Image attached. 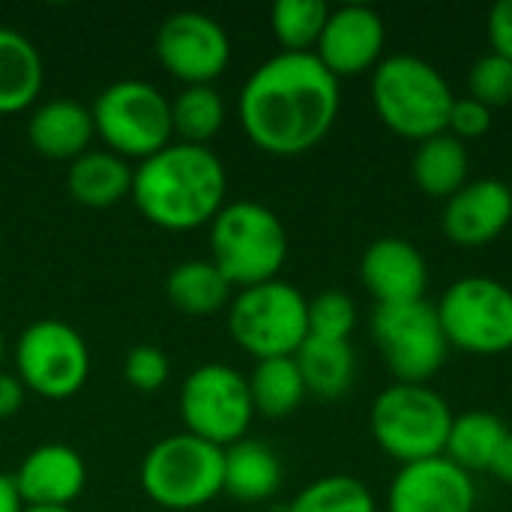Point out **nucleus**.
Masks as SVG:
<instances>
[{
    "label": "nucleus",
    "instance_id": "nucleus-26",
    "mask_svg": "<svg viewBox=\"0 0 512 512\" xmlns=\"http://www.w3.org/2000/svg\"><path fill=\"white\" fill-rule=\"evenodd\" d=\"M510 429L501 417L486 411H471L453 420L444 456L456 462L462 471H492V462L504 444Z\"/></svg>",
    "mask_w": 512,
    "mask_h": 512
},
{
    "label": "nucleus",
    "instance_id": "nucleus-8",
    "mask_svg": "<svg viewBox=\"0 0 512 512\" xmlns=\"http://www.w3.org/2000/svg\"><path fill=\"white\" fill-rule=\"evenodd\" d=\"M96 135L105 150L129 159H147L174 141L168 96L141 78H123L108 84L90 105Z\"/></svg>",
    "mask_w": 512,
    "mask_h": 512
},
{
    "label": "nucleus",
    "instance_id": "nucleus-6",
    "mask_svg": "<svg viewBox=\"0 0 512 512\" xmlns=\"http://www.w3.org/2000/svg\"><path fill=\"white\" fill-rule=\"evenodd\" d=\"M228 333L255 360L294 357L309 339V300L282 279L240 288L228 303Z\"/></svg>",
    "mask_w": 512,
    "mask_h": 512
},
{
    "label": "nucleus",
    "instance_id": "nucleus-38",
    "mask_svg": "<svg viewBox=\"0 0 512 512\" xmlns=\"http://www.w3.org/2000/svg\"><path fill=\"white\" fill-rule=\"evenodd\" d=\"M0 512H24L21 495L15 489V480L0 471Z\"/></svg>",
    "mask_w": 512,
    "mask_h": 512
},
{
    "label": "nucleus",
    "instance_id": "nucleus-29",
    "mask_svg": "<svg viewBox=\"0 0 512 512\" xmlns=\"http://www.w3.org/2000/svg\"><path fill=\"white\" fill-rule=\"evenodd\" d=\"M330 18L324 0H279L270 9L273 36L285 51H312Z\"/></svg>",
    "mask_w": 512,
    "mask_h": 512
},
{
    "label": "nucleus",
    "instance_id": "nucleus-20",
    "mask_svg": "<svg viewBox=\"0 0 512 512\" xmlns=\"http://www.w3.org/2000/svg\"><path fill=\"white\" fill-rule=\"evenodd\" d=\"M282 486V462L276 450L264 441L243 438L225 447V474L222 492L240 504L270 501Z\"/></svg>",
    "mask_w": 512,
    "mask_h": 512
},
{
    "label": "nucleus",
    "instance_id": "nucleus-2",
    "mask_svg": "<svg viewBox=\"0 0 512 512\" xmlns=\"http://www.w3.org/2000/svg\"><path fill=\"white\" fill-rule=\"evenodd\" d=\"M225 192L228 174L210 147L171 141L132 168L129 198L150 225L165 231H192L219 216Z\"/></svg>",
    "mask_w": 512,
    "mask_h": 512
},
{
    "label": "nucleus",
    "instance_id": "nucleus-7",
    "mask_svg": "<svg viewBox=\"0 0 512 512\" xmlns=\"http://www.w3.org/2000/svg\"><path fill=\"white\" fill-rule=\"evenodd\" d=\"M453 420L447 399L426 384L387 387L369 414L378 447L402 465L444 456Z\"/></svg>",
    "mask_w": 512,
    "mask_h": 512
},
{
    "label": "nucleus",
    "instance_id": "nucleus-21",
    "mask_svg": "<svg viewBox=\"0 0 512 512\" xmlns=\"http://www.w3.org/2000/svg\"><path fill=\"white\" fill-rule=\"evenodd\" d=\"M45 84L39 48L15 27L0 24V114H18L36 105Z\"/></svg>",
    "mask_w": 512,
    "mask_h": 512
},
{
    "label": "nucleus",
    "instance_id": "nucleus-9",
    "mask_svg": "<svg viewBox=\"0 0 512 512\" xmlns=\"http://www.w3.org/2000/svg\"><path fill=\"white\" fill-rule=\"evenodd\" d=\"M177 405L186 432L222 450L243 441L255 417L249 378L225 363H204L189 372Z\"/></svg>",
    "mask_w": 512,
    "mask_h": 512
},
{
    "label": "nucleus",
    "instance_id": "nucleus-36",
    "mask_svg": "<svg viewBox=\"0 0 512 512\" xmlns=\"http://www.w3.org/2000/svg\"><path fill=\"white\" fill-rule=\"evenodd\" d=\"M24 384L18 381L15 372H0V420H9L15 417L21 408H24Z\"/></svg>",
    "mask_w": 512,
    "mask_h": 512
},
{
    "label": "nucleus",
    "instance_id": "nucleus-10",
    "mask_svg": "<svg viewBox=\"0 0 512 512\" xmlns=\"http://www.w3.org/2000/svg\"><path fill=\"white\" fill-rule=\"evenodd\" d=\"M12 363L27 393L54 402L75 396L90 378V348L84 336L54 318L33 321L21 330Z\"/></svg>",
    "mask_w": 512,
    "mask_h": 512
},
{
    "label": "nucleus",
    "instance_id": "nucleus-39",
    "mask_svg": "<svg viewBox=\"0 0 512 512\" xmlns=\"http://www.w3.org/2000/svg\"><path fill=\"white\" fill-rule=\"evenodd\" d=\"M24 512H72V507H24Z\"/></svg>",
    "mask_w": 512,
    "mask_h": 512
},
{
    "label": "nucleus",
    "instance_id": "nucleus-14",
    "mask_svg": "<svg viewBox=\"0 0 512 512\" xmlns=\"http://www.w3.org/2000/svg\"><path fill=\"white\" fill-rule=\"evenodd\" d=\"M477 486L447 456L402 465L387 492V512H474Z\"/></svg>",
    "mask_w": 512,
    "mask_h": 512
},
{
    "label": "nucleus",
    "instance_id": "nucleus-25",
    "mask_svg": "<svg viewBox=\"0 0 512 512\" xmlns=\"http://www.w3.org/2000/svg\"><path fill=\"white\" fill-rule=\"evenodd\" d=\"M417 186L432 198H450L468 183L471 156L465 141H459L450 132H438L426 141H420L414 162H411Z\"/></svg>",
    "mask_w": 512,
    "mask_h": 512
},
{
    "label": "nucleus",
    "instance_id": "nucleus-3",
    "mask_svg": "<svg viewBox=\"0 0 512 512\" xmlns=\"http://www.w3.org/2000/svg\"><path fill=\"white\" fill-rule=\"evenodd\" d=\"M453 90L444 75L417 54L384 57L372 72V105L387 129L426 141L447 132Z\"/></svg>",
    "mask_w": 512,
    "mask_h": 512
},
{
    "label": "nucleus",
    "instance_id": "nucleus-11",
    "mask_svg": "<svg viewBox=\"0 0 512 512\" xmlns=\"http://www.w3.org/2000/svg\"><path fill=\"white\" fill-rule=\"evenodd\" d=\"M372 339L399 384H426L450 354L438 309L426 300L375 306Z\"/></svg>",
    "mask_w": 512,
    "mask_h": 512
},
{
    "label": "nucleus",
    "instance_id": "nucleus-32",
    "mask_svg": "<svg viewBox=\"0 0 512 512\" xmlns=\"http://www.w3.org/2000/svg\"><path fill=\"white\" fill-rule=\"evenodd\" d=\"M468 87H471V96L489 108L512 102V60L495 51L483 54L468 72Z\"/></svg>",
    "mask_w": 512,
    "mask_h": 512
},
{
    "label": "nucleus",
    "instance_id": "nucleus-41",
    "mask_svg": "<svg viewBox=\"0 0 512 512\" xmlns=\"http://www.w3.org/2000/svg\"><path fill=\"white\" fill-rule=\"evenodd\" d=\"M507 186H510V192H512V174H510V183H507Z\"/></svg>",
    "mask_w": 512,
    "mask_h": 512
},
{
    "label": "nucleus",
    "instance_id": "nucleus-35",
    "mask_svg": "<svg viewBox=\"0 0 512 512\" xmlns=\"http://www.w3.org/2000/svg\"><path fill=\"white\" fill-rule=\"evenodd\" d=\"M489 39L492 51L512 60V0H501L489 12Z\"/></svg>",
    "mask_w": 512,
    "mask_h": 512
},
{
    "label": "nucleus",
    "instance_id": "nucleus-34",
    "mask_svg": "<svg viewBox=\"0 0 512 512\" xmlns=\"http://www.w3.org/2000/svg\"><path fill=\"white\" fill-rule=\"evenodd\" d=\"M492 129V108L477 102L474 96L465 99H453L450 108V120H447V132L456 135L459 141L465 138H480Z\"/></svg>",
    "mask_w": 512,
    "mask_h": 512
},
{
    "label": "nucleus",
    "instance_id": "nucleus-40",
    "mask_svg": "<svg viewBox=\"0 0 512 512\" xmlns=\"http://www.w3.org/2000/svg\"><path fill=\"white\" fill-rule=\"evenodd\" d=\"M3 357H6V339H3V330H0V372H3Z\"/></svg>",
    "mask_w": 512,
    "mask_h": 512
},
{
    "label": "nucleus",
    "instance_id": "nucleus-27",
    "mask_svg": "<svg viewBox=\"0 0 512 512\" xmlns=\"http://www.w3.org/2000/svg\"><path fill=\"white\" fill-rule=\"evenodd\" d=\"M249 393L255 414H264L270 420H282L300 408L306 399V384L297 369L294 357H273L258 360V366L249 375Z\"/></svg>",
    "mask_w": 512,
    "mask_h": 512
},
{
    "label": "nucleus",
    "instance_id": "nucleus-1",
    "mask_svg": "<svg viewBox=\"0 0 512 512\" xmlns=\"http://www.w3.org/2000/svg\"><path fill=\"white\" fill-rule=\"evenodd\" d=\"M240 126L270 156L318 147L339 117V78L315 51H279L240 90Z\"/></svg>",
    "mask_w": 512,
    "mask_h": 512
},
{
    "label": "nucleus",
    "instance_id": "nucleus-17",
    "mask_svg": "<svg viewBox=\"0 0 512 512\" xmlns=\"http://www.w3.org/2000/svg\"><path fill=\"white\" fill-rule=\"evenodd\" d=\"M24 507H72L87 486V465L69 444H42L12 474Z\"/></svg>",
    "mask_w": 512,
    "mask_h": 512
},
{
    "label": "nucleus",
    "instance_id": "nucleus-19",
    "mask_svg": "<svg viewBox=\"0 0 512 512\" xmlns=\"http://www.w3.org/2000/svg\"><path fill=\"white\" fill-rule=\"evenodd\" d=\"M96 135L93 114L75 99H45L27 120V138L45 159L72 162L90 150Z\"/></svg>",
    "mask_w": 512,
    "mask_h": 512
},
{
    "label": "nucleus",
    "instance_id": "nucleus-31",
    "mask_svg": "<svg viewBox=\"0 0 512 512\" xmlns=\"http://www.w3.org/2000/svg\"><path fill=\"white\" fill-rule=\"evenodd\" d=\"M354 327L357 303L345 291H321L315 300H309V336L348 342Z\"/></svg>",
    "mask_w": 512,
    "mask_h": 512
},
{
    "label": "nucleus",
    "instance_id": "nucleus-4",
    "mask_svg": "<svg viewBox=\"0 0 512 512\" xmlns=\"http://www.w3.org/2000/svg\"><path fill=\"white\" fill-rule=\"evenodd\" d=\"M210 255L234 288H252L279 276L288 258V231L270 207L234 201L210 222Z\"/></svg>",
    "mask_w": 512,
    "mask_h": 512
},
{
    "label": "nucleus",
    "instance_id": "nucleus-22",
    "mask_svg": "<svg viewBox=\"0 0 512 512\" xmlns=\"http://www.w3.org/2000/svg\"><path fill=\"white\" fill-rule=\"evenodd\" d=\"M69 195L84 207H111L132 192V165L111 150H87L69 162Z\"/></svg>",
    "mask_w": 512,
    "mask_h": 512
},
{
    "label": "nucleus",
    "instance_id": "nucleus-5",
    "mask_svg": "<svg viewBox=\"0 0 512 512\" xmlns=\"http://www.w3.org/2000/svg\"><path fill=\"white\" fill-rule=\"evenodd\" d=\"M222 474L225 450L180 432L150 447L141 462V489L162 510H201L222 495Z\"/></svg>",
    "mask_w": 512,
    "mask_h": 512
},
{
    "label": "nucleus",
    "instance_id": "nucleus-13",
    "mask_svg": "<svg viewBox=\"0 0 512 512\" xmlns=\"http://www.w3.org/2000/svg\"><path fill=\"white\" fill-rule=\"evenodd\" d=\"M159 63L186 87L213 84L231 63V39L225 27L195 9H180L168 15L156 30Z\"/></svg>",
    "mask_w": 512,
    "mask_h": 512
},
{
    "label": "nucleus",
    "instance_id": "nucleus-18",
    "mask_svg": "<svg viewBox=\"0 0 512 512\" xmlns=\"http://www.w3.org/2000/svg\"><path fill=\"white\" fill-rule=\"evenodd\" d=\"M360 279L378 306L423 300L429 285V267L423 252L402 237L375 240L360 258Z\"/></svg>",
    "mask_w": 512,
    "mask_h": 512
},
{
    "label": "nucleus",
    "instance_id": "nucleus-24",
    "mask_svg": "<svg viewBox=\"0 0 512 512\" xmlns=\"http://www.w3.org/2000/svg\"><path fill=\"white\" fill-rule=\"evenodd\" d=\"M294 360L303 375L306 393H312L318 399H339L354 384L357 357H354L351 342L309 336L300 345V351L294 354Z\"/></svg>",
    "mask_w": 512,
    "mask_h": 512
},
{
    "label": "nucleus",
    "instance_id": "nucleus-16",
    "mask_svg": "<svg viewBox=\"0 0 512 512\" xmlns=\"http://www.w3.org/2000/svg\"><path fill=\"white\" fill-rule=\"evenodd\" d=\"M512 219V192L504 180H471L447 198L441 228L456 246H486L504 234Z\"/></svg>",
    "mask_w": 512,
    "mask_h": 512
},
{
    "label": "nucleus",
    "instance_id": "nucleus-12",
    "mask_svg": "<svg viewBox=\"0 0 512 512\" xmlns=\"http://www.w3.org/2000/svg\"><path fill=\"white\" fill-rule=\"evenodd\" d=\"M435 309L450 345L468 354H504L512 348V288L504 282L462 276Z\"/></svg>",
    "mask_w": 512,
    "mask_h": 512
},
{
    "label": "nucleus",
    "instance_id": "nucleus-28",
    "mask_svg": "<svg viewBox=\"0 0 512 512\" xmlns=\"http://www.w3.org/2000/svg\"><path fill=\"white\" fill-rule=\"evenodd\" d=\"M171 123H174V135L183 144L207 147V141H213L225 123V102L219 90L213 84L183 87L171 99Z\"/></svg>",
    "mask_w": 512,
    "mask_h": 512
},
{
    "label": "nucleus",
    "instance_id": "nucleus-30",
    "mask_svg": "<svg viewBox=\"0 0 512 512\" xmlns=\"http://www.w3.org/2000/svg\"><path fill=\"white\" fill-rule=\"evenodd\" d=\"M285 512H378L372 492L348 474H333L309 483Z\"/></svg>",
    "mask_w": 512,
    "mask_h": 512
},
{
    "label": "nucleus",
    "instance_id": "nucleus-23",
    "mask_svg": "<svg viewBox=\"0 0 512 512\" xmlns=\"http://www.w3.org/2000/svg\"><path fill=\"white\" fill-rule=\"evenodd\" d=\"M231 291L234 285L222 276V270L204 258L180 261L165 279L168 303L192 318H210L222 312L231 303Z\"/></svg>",
    "mask_w": 512,
    "mask_h": 512
},
{
    "label": "nucleus",
    "instance_id": "nucleus-15",
    "mask_svg": "<svg viewBox=\"0 0 512 512\" xmlns=\"http://www.w3.org/2000/svg\"><path fill=\"white\" fill-rule=\"evenodd\" d=\"M384 18L363 3L330 9V18L315 45V57L336 75H360L381 63L384 54Z\"/></svg>",
    "mask_w": 512,
    "mask_h": 512
},
{
    "label": "nucleus",
    "instance_id": "nucleus-33",
    "mask_svg": "<svg viewBox=\"0 0 512 512\" xmlns=\"http://www.w3.org/2000/svg\"><path fill=\"white\" fill-rule=\"evenodd\" d=\"M123 375H126L132 390L156 393V390L165 387V381L171 375L168 354L162 348H156V345H135L123 360Z\"/></svg>",
    "mask_w": 512,
    "mask_h": 512
},
{
    "label": "nucleus",
    "instance_id": "nucleus-37",
    "mask_svg": "<svg viewBox=\"0 0 512 512\" xmlns=\"http://www.w3.org/2000/svg\"><path fill=\"white\" fill-rule=\"evenodd\" d=\"M492 474H495L501 483L512 486V432L504 438V444H501V450H498V456H495V462H492Z\"/></svg>",
    "mask_w": 512,
    "mask_h": 512
}]
</instances>
